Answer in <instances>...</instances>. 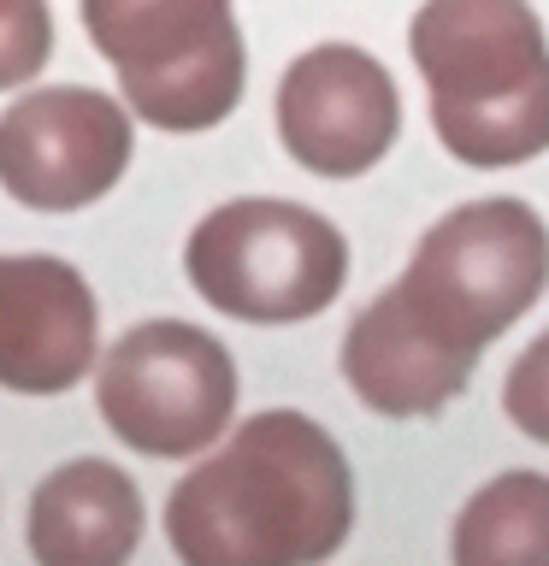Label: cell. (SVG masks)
I'll return each mask as SVG.
<instances>
[{
    "instance_id": "cell-4",
    "label": "cell",
    "mask_w": 549,
    "mask_h": 566,
    "mask_svg": "<svg viewBox=\"0 0 549 566\" xmlns=\"http://www.w3.org/2000/svg\"><path fill=\"white\" fill-rule=\"evenodd\" d=\"M83 30L154 130H213L237 113L248 53L230 0H83Z\"/></svg>"
},
{
    "instance_id": "cell-10",
    "label": "cell",
    "mask_w": 549,
    "mask_h": 566,
    "mask_svg": "<svg viewBox=\"0 0 549 566\" xmlns=\"http://www.w3.org/2000/svg\"><path fill=\"white\" fill-rule=\"evenodd\" d=\"M142 543V490L113 460H71L30 495L35 566H124Z\"/></svg>"
},
{
    "instance_id": "cell-5",
    "label": "cell",
    "mask_w": 549,
    "mask_h": 566,
    "mask_svg": "<svg viewBox=\"0 0 549 566\" xmlns=\"http://www.w3.org/2000/svg\"><path fill=\"white\" fill-rule=\"evenodd\" d=\"M184 272L225 318L296 325L343 295L349 242L331 219L296 201H225L189 230Z\"/></svg>"
},
{
    "instance_id": "cell-8",
    "label": "cell",
    "mask_w": 549,
    "mask_h": 566,
    "mask_svg": "<svg viewBox=\"0 0 549 566\" xmlns=\"http://www.w3.org/2000/svg\"><path fill=\"white\" fill-rule=\"evenodd\" d=\"M278 136L319 177H361L396 148L402 95L372 53L349 42L308 48L278 83Z\"/></svg>"
},
{
    "instance_id": "cell-3",
    "label": "cell",
    "mask_w": 549,
    "mask_h": 566,
    "mask_svg": "<svg viewBox=\"0 0 549 566\" xmlns=\"http://www.w3.org/2000/svg\"><path fill=\"white\" fill-rule=\"evenodd\" d=\"M407 48L460 166L496 171L549 148V42L526 0H425Z\"/></svg>"
},
{
    "instance_id": "cell-12",
    "label": "cell",
    "mask_w": 549,
    "mask_h": 566,
    "mask_svg": "<svg viewBox=\"0 0 549 566\" xmlns=\"http://www.w3.org/2000/svg\"><path fill=\"white\" fill-rule=\"evenodd\" d=\"M53 53L48 0H0V88L30 83Z\"/></svg>"
},
{
    "instance_id": "cell-9",
    "label": "cell",
    "mask_w": 549,
    "mask_h": 566,
    "mask_svg": "<svg viewBox=\"0 0 549 566\" xmlns=\"http://www.w3.org/2000/svg\"><path fill=\"white\" fill-rule=\"evenodd\" d=\"M95 366V290L71 260L0 254V389L65 396Z\"/></svg>"
},
{
    "instance_id": "cell-2",
    "label": "cell",
    "mask_w": 549,
    "mask_h": 566,
    "mask_svg": "<svg viewBox=\"0 0 549 566\" xmlns=\"http://www.w3.org/2000/svg\"><path fill=\"white\" fill-rule=\"evenodd\" d=\"M349 525V460L325 424L290 407L255 413L166 502V537L184 566H319Z\"/></svg>"
},
{
    "instance_id": "cell-13",
    "label": "cell",
    "mask_w": 549,
    "mask_h": 566,
    "mask_svg": "<svg viewBox=\"0 0 549 566\" xmlns=\"http://www.w3.org/2000/svg\"><path fill=\"white\" fill-rule=\"evenodd\" d=\"M503 407L526 437L549 442V331L514 360L508 384H503Z\"/></svg>"
},
{
    "instance_id": "cell-1",
    "label": "cell",
    "mask_w": 549,
    "mask_h": 566,
    "mask_svg": "<svg viewBox=\"0 0 549 566\" xmlns=\"http://www.w3.org/2000/svg\"><path fill=\"white\" fill-rule=\"evenodd\" d=\"M549 283V230L526 201H467L437 219L414 265L343 336V378L372 413L419 419L473 384V366Z\"/></svg>"
},
{
    "instance_id": "cell-6",
    "label": "cell",
    "mask_w": 549,
    "mask_h": 566,
    "mask_svg": "<svg viewBox=\"0 0 549 566\" xmlns=\"http://www.w3.org/2000/svg\"><path fill=\"white\" fill-rule=\"evenodd\" d=\"M95 401L106 431L136 454H201L237 413V366L207 331L184 318H148L106 348Z\"/></svg>"
},
{
    "instance_id": "cell-11",
    "label": "cell",
    "mask_w": 549,
    "mask_h": 566,
    "mask_svg": "<svg viewBox=\"0 0 549 566\" xmlns=\"http://www.w3.org/2000/svg\"><path fill=\"white\" fill-rule=\"evenodd\" d=\"M455 566H549V478L503 472L460 507Z\"/></svg>"
},
{
    "instance_id": "cell-7",
    "label": "cell",
    "mask_w": 549,
    "mask_h": 566,
    "mask_svg": "<svg viewBox=\"0 0 549 566\" xmlns=\"http://www.w3.org/2000/svg\"><path fill=\"white\" fill-rule=\"evenodd\" d=\"M131 148V113L101 88H35L0 113V189L35 212H77L124 177Z\"/></svg>"
}]
</instances>
